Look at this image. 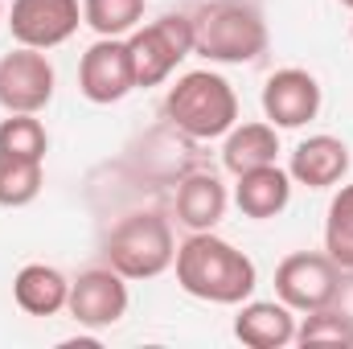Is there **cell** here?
<instances>
[{"mask_svg": "<svg viewBox=\"0 0 353 349\" xmlns=\"http://www.w3.org/2000/svg\"><path fill=\"white\" fill-rule=\"evenodd\" d=\"M66 312L83 329H111L128 317V279L115 267H87L79 279H70Z\"/></svg>", "mask_w": 353, "mask_h": 349, "instance_id": "10", "label": "cell"}, {"mask_svg": "<svg viewBox=\"0 0 353 349\" xmlns=\"http://www.w3.org/2000/svg\"><path fill=\"white\" fill-rule=\"evenodd\" d=\"M279 157V128L267 123V119H255V123H234L226 132V144H222V165L226 173H251V169H263V165H275Z\"/></svg>", "mask_w": 353, "mask_h": 349, "instance_id": "17", "label": "cell"}, {"mask_svg": "<svg viewBox=\"0 0 353 349\" xmlns=\"http://www.w3.org/2000/svg\"><path fill=\"white\" fill-rule=\"evenodd\" d=\"M350 144L337 140V136H308L296 144L292 161H288V173L296 185H308V189H333L341 185L350 173Z\"/></svg>", "mask_w": 353, "mask_h": 349, "instance_id": "12", "label": "cell"}, {"mask_svg": "<svg viewBox=\"0 0 353 349\" xmlns=\"http://www.w3.org/2000/svg\"><path fill=\"white\" fill-rule=\"evenodd\" d=\"M226 185L214 173H189L176 181V222L185 230H214L226 218Z\"/></svg>", "mask_w": 353, "mask_h": 349, "instance_id": "14", "label": "cell"}, {"mask_svg": "<svg viewBox=\"0 0 353 349\" xmlns=\"http://www.w3.org/2000/svg\"><path fill=\"white\" fill-rule=\"evenodd\" d=\"M296 341L300 346H353V321L345 312H337L333 304L312 308L296 325Z\"/></svg>", "mask_w": 353, "mask_h": 349, "instance_id": "22", "label": "cell"}, {"mask_svg": "<svg viewBox=\"0 0 353 349\" xmlns=\"http://www.w3.org/2000/svg\"><path fill=\"white\" fill-rule=\"evenodd\" d=\"M46 161H25V157H4L0 152V206L4 210H21L29 201H37L41 185H46Z\"/></svg>", "mask_w": 353, "mask_h": 349, "instance_id": "18", "label": "cell"}, {"mask_svg": "<svg viewBox=\"0 0 353 349\" xmlns=\"http://www.w3.org/2000/svg\"><path fill=\"white\" fill-rule=\"evenodd\" d=\"M193 54L218 66H247L267 54V21L251 0H210L193 12Z\"/></svg>", "mask_w": 353, "mask_h": 349, "instance_id": "2", "label": "cell"}, {"mask_svg": "<svg viewBox=\"0 0 353 349\" xmlns=\"http://www.w3.org/2000/svg\"><path fill=\"white\" fill-rule=\"evenodd\" d=\"M128 54L136 70V87H161L176 66L193 54V17L165 12L128 33Z\"/></svg>", "mask_w": 353, "mask_h": 349, "instance_id": "5", "label": "cell"}, {"mask_svg": "<svg viewBox=\"0 0 353 349\" xmlns=\"http://www.w3.org/2000/svg\"><path fill=\"white\" fill-rule=\"evenodd\" d=\"M165 115L189 140H218L239 123V94L218 70H189L165 94Z\"/></svg>", "mask_w": 353, "mask_h": 349, "instance_id": "3", "label": "cell"}, {"mask_svg": "<svg viewBox=\"0 0 353 349\" xmlns=\"http://www.w3.org/2000/svg\"><path fill=\"white\" fill-rule=\"evenodd\" d=\"M325 255L341 271H353V185H341L325 218Z\"/></svg>", "mask_w": 353, "mask_h": 349, "instance_id": "20", "label": "cell"}, {"mask_svg": "<svg viewBox=\"0 0 353 349\" xmlns=\"http://www.w3.org/2000/svg\"><path fill=\"white\" fill-rule=\"evenodd\" d=\"M296 308L275 300H243L234 317V337L251 349H283L296 341Z\"/></svg>", "mask_w": 353, "mask_h": 349, "instance_id": "13", "label": "cell"}, {"mask_svg": "<svg viewBox=\"0 0 353 349\" xmlns=\"http://www.w3.org/2000/svg\"><path fill=\"white\" fill-rule=\"evenodd\" d=\"M341 4H345V8H353V0H341Z\"/></svg>", "mask_w": 353, "mask_h": 349, "instance_id": "24", "label": "cell"}, {"mask_svg": "<svg viewBox=\"0 0 353 349\" xmlns=\"http://www.w3.org/2000/svg\"><path fill=\"white\" fill-rule=\"evenodd\" d=\"M4 17H8V12H4V4H0V29H4Z\"/></svg>", "mask_w": 353, "mask_h": 349, "instance_id": "23", "label": "cell"}, {"mask_svg": "<svg viewBox=\"0 0 353 349\" xmlns=\"http://www.w3.org/2000/svg\"><path fill=\"white\" fill-rule=\"evenodd\" d=\"M79 90L94 107H111V103H119L136 90L128 37H99L79 58Z\"/></svg>", "mask_w": 353, "mask_h": 349, "instance_id": "9", "label": "cell"}, {"mask_svg": "<svg viewBox=\"0 0 353 349\" xmlns=\"http://www.w3.org/2000/svg\"><path fill=\"white\" fill-rule=\"evenodd\" d=\"M12 300L29 317H58L70 300V279L50 263H25L12 279Z\"/></svg>", "mask_w": 353, "mask_h": 349, "instance_id": "16", "label": "cell"}, {"mask_svg": "<svg viewBox=\"0 0 353 349\" xmlns=\"http://www.w3.org/2000/svg\"><path fill=\"white\" fill-rule=\"evenodd\" d=\"M292 173L279 169V165H263V169H251V173H239V185H234V206L255 218V222H267V218H279L292 201Z\"/></svg>", "mask_w": 353, "mask_h": 349, "instance_id": "15", "label": "cell"}, {"mask_svg": "<svg viewBox=\"0 0 353 349\" xmlns=\"http://www.w3.org/2000/svg\"><path fill=\"white\" fill-rule=\"evenodd\" d=\"M263 115L267 123H275L279 132L288 128H304L321 115V83L300 70V66H283L263 83Z\"/></svg>", "mask_w": 353, "mask_h": 349, "instance_id": "11", "label": "cell"}, {"mask_svg": "<svg viewBox=\"0 0 353 349\" xmlns=\"http://www.w3.org/2000/svg\"><path fill=\"white\" fill-rule=\"evenodd\" d=\"M173 267L181 292L205 304H243L259 288V271L251 255H243L214 230H189V239L176 247Z\"/></svg>", "mask_w": 353, "mask_h": 349, "instance_id": "1", "label": "cell"}, {"mask_svg": "<svg viewBox=\"0 0 353 349\" xmlns=\"http://www.w3.org/2000/svg\"><path fill=\"white\" fill-rule=\"evenodd\" d=\"M148 0H83V25H90L99 37H128L140 29Z\"/></svg>", "mask_w": 353, "mask_h": 349, "instance_id": "21", "label": "cell"}, {"mask_svg": "<svg viewBox=\"0 0 353 349\" xmlns=\"http://www.w3.org/2000/svg\"><path fill=\"white\" fill-rule=\"evenodd\" d=\"M54 83L58 74L46 50L17 46L12 54L0 58V107L4 111H25V115L46 111L54 99Z\"/></svg>", "mask_w": 353, "mask_h": 349, "instance_id": "8", "label": "cell"}, {"mask_svg": "<svg viewBox=\"0 0 353 349\" xmlns=\"http://www.w3.org/2000/svg\"><path fill=\"white\" fill-rule=\"evenodd\" d=\"M350 37H353V21H350Z\"/></svg>", "mask_w": 353, "mask_h": 349, "instance_id": "25", "label": "cell"}, {"mask_svg": "<svg viewBox=\"0 0 353 349\" xmlns=\"http://www.w3.org/2000/svg\"><path fill=\"white\" fill-rule=\"evenodd\" d=\"M275 296L296 312L325 308L341 296V267L325 251H296L275 267Z\"/></svg>", "mask_w": 353, "mask_h": 349, "instance_id": "6", "label": "cell"}, {"mask_svg": "<svg viewBox=\"0 0 353 349\" xmlns=\"http://www.w3.org/2000/svg\"><path fill=\"white\" fill-rule=\"evenodd\" d=\"M103 259L123 279H157V275H165L176 259L173 222L165 214H152V210L119 218L111 226L107 243H103Z\"/></svg>", "mask_w": 353, "mask_h": 349, "instance_id": "4", "label": "cell"}, {"mask_svg": "<svg viewBox=\"0 0 353 349\" xmlns=\"http://www.w3.org/2000/svg\"><path fill=\"white\" fill-rule=\"evenodd\" d=\"M0 152L4 157H25V161H46V152H50L46 123L37 115L8 111V119H0Z\"/></svg>", "mask_w": 353, "mask_h": 349, "instance_id": "19", "label": "cell"}, {"mask_svg": "<svg viewBox=\"0 0 353 349\" xmlns=\"http://www.w3.org/2000/svg\"><path fill=\"white\" fill-rule=\"evenodd\" d=\"M4 25H8L17 46L54 50V46H62L79 33L83 4L79 0H12Z\"/></svg>", "mask_w": 353, "mask_h": 349, "instance_id": "7", "label": "cell"}]
</instances>
